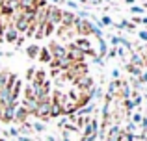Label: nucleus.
Returning a JSON list of instances; mask_svg holds the SVG:
<instances>
[{
	"label": "nucleus",
	"instance_id": "f257e3e1",
	"mask_svg": "<svg viewBox=\"0 0 147 141\" xmlns=\"http://www.w3.org/2000/svg\"><path fill=\"white\" fill-rule=\"evenodd\" d=\"M50 97H45V98H37V108H36V115L43 121H49V113H50Z\"/></svg>",
	"mask_w": 147,
	"mask_h": 141
},
{
	"label": "nucleus",
	"instance_id": "f03ea898",
	"mask_svg": "<svg viewBox=\"0 0 147 141\" xmlns=\"http://www.w3.org/2000/svg\"><path fill=\"white\" fill-rule=\"evenodd\" d=\"M75 86L78 87V89H82L84 93H88V91H90L95 84H93V80H91L90 74H82V76H78V78L75 80Z\"/></svg>",
	"mask_w": 147,
	"mask_h": 141
},
{
	"label": "nucleus",
	"instance_id": "7ed1b4c3",
	"mask_svg": "<svg viewBox=\"0 0 147 141\" xmlns=\"http://www.w3.org/2000/svg\"><path fill=\"white\" fill-rule=\"evenodd\" d=\"M47 48H49L50 56H52V59H60V58H65V56H67V48L60 43H50Z\"/></svg>",
	"mask_w": 147,
	"mask_h": 141
},
{
	"label": "nucleus",
	"instance_id": "20e7f679",
	"mask_svg": "<svg viewBox=\"0 0 147 141\" xmlns=\"http://www.w3.org/2000/svg\"><path fill=\"white\" fill-rule=\"evenodd\" d=\"M60 19H61V9H58L56 6H47V22L60 26Z\"/></svg>",
	"mask_w": 147,
	"mask_h": 141
},
{
	"label": "nucleus",
	"instance_id": "39448f33",
	"mask_svg": "<svg viewBox=\"0 0 147 141\" xmlns=\"http://www.w3.org/2000/svg\"><path fill=\"white\" fill-rule=\"evenodd\" d=\"M67 56L73 59V61H84V58H86V54H84L80 48H76L75 45H69L67 47Z\"/></svg>",
	"mask_w": 147,
	"mask_h": 141
},
{
	"label": "nucleus",
	"instance_id": "423d86ee",
	"mask_svg": "<svg viewBox=\"0 0 147 141\" xmlns=\"http://www.w3.org/2000/svg\"><path fill=\"white\" fill-rule=\"evenodd\" d=\"M119 86H121V80H112V82H110L108 91H106V102L114 100V97L117 95V91H119Z\"/></svg>",
	"mask_w": 147,
	"mask_h": 141
},
{
	"label": "nucleus",
	"instance_id": "0eeeda50",
	"mask_svg": "<svg viewBox=\"0 0 147 141\" xmlns=\"http://www.w3.org/2000/svg\"><path fill=\"white\" fill-rule=\"evenodd\" d=\"M2 39H6V43H15V41L19 39V32L13 28V26H7L6 30H4V33H2Z\"/></svg>",
	"mask_w": 147,
	"mask_h": 141
},
{
	"label": "nucleus",
	"instance_id": "6e6552de",
	"mask_svg": "<svg viewBox=\"0 0 147 141\" xmlns=\"http://www.w3.org/2000/svg\"><path fill=\"white\" fill-rule=\"evenodd\" d=\"M22 108L26 110L28 113H36V108H37V98L36 97H24L22 98Z\"/></svg>",
	"mask_w": 147,
	"mask_h": 141
},
{
	"label": "nucleus",
	"instance_id": "1a4fd4ad",
	"mask_svg": "<svg viewBox=\"0 0 147 141\" xmlns=\"http://www.w3.org/2000/svg\"><path fill=\"white\" fill-rule=\"evenodd\" d=\"M76 15L75 13H69V11H61V19H60V26H63V28H71L73 21H75Z\"/></svg>",
	"mask_w": 147,
	"mask_h": 141
},
{
	"label": "nucleus",
	"instance_id": "9d476101",
	"mask_svg": "<svg viewBox=\"0 0 147 141\" xmlns=\"http://www.w3.org/2000/svg\"><path fill=\"white\" fill-rule=\"evenodd\" d=\"M97 130H99V123L95 119H91L90 123L88 124H84V138H86V136H91V134H97Z\"/></svg>",
	"mask_w": 147,
	"mask_h": 141
},
{
	"label": "nucleus",
	"instance_id": "9b49d317",
	"mask_svg": "<svg viewBox=\"0 0 147 141\" xmlns=\"http://www.w3.org/2000/svg\"><path fill=\"white\" fill-rule=\"evenodd\" d=\"M60 115H63L61 104H60V102H56V100L52 98V100H50V113H49V117H60Z\"/></svg>",
	"mask_w": 147,
	"mask_h": 141
},
{
	"label": "nucleus",
	"instance_id": "f8f14e48",
	"mask_svg": "<svg viewBox=\"0 0 147 141\" xmlns=\"http://www.w3.org/2000/svg\"><path fill=\"white\" fill-rule=\"evenodd\" d=\"M30 113L26 112L22 106H17V110H15V115H13V121H19V123H24L26 117H28Z\"/></svg>",
	"mask_w": 147,
	"mask_h": 141
},
{
	"label": "nucleus",
	"instance_id": "ddd939ff",
	"mask_svg": "<svg viewBox=\"0 0 147 141\" xmlns=\"http://www.w3.org/2000/svg\"><path fill=\"white\" fill-rule=\"evenodd\" d=\"M21 91H22V84H21V80L17 78V82H15L13 87H11V102H17L19 95H21Z\"/></svg>",
	"mask_w": 147,
	"mask_h": 141
},
{
	"label": "nucleus",
	"instance_id": "4468645a",
	"mask_svg": "<svg viewBox=\"0 0 147 141\" xmlns=\"http://www.w3.org/2000/svg\"><path fill=\"white\" fill-rule=\"evenodd\" d=\"M130 65H134V67H144V56L142 54H138V52H132V56H130Z\"/></svg>",
	"mask_w": 147,
	"mask_h": 141
},
{
	"label": "nucleus",
	"instance_id": "2eb2a0df",
	"mask_svg": "<svg viewBox=\"0 0 147 141\" xmlns=\"http://www.w3.org/2000/svg\"><path fill=\"white\" fill-rule=\"evenodd\" d=\"M19 9H37L36 0H19Z\"/></svg>",
	"mask_w": 147,
	"mask_h": 141
},
{
	"label": "nucleus",
	"instance_id": "dca6fc26",
	"mask_svg": "<svg viewBox=\"0 0 147 141\" xmlns=\"http://www.w3.org/2000/svg\"><path fill=\"white\" fill-rule=\"evenodd\" d=\"M37 58H39L43 63H50V61H52V56H50V52H49L47 47L39 48V56H37Z\"/></svg>",
	"mask_w": 147,
	"mask_h": 141
},
{
	"label": "nucleus",
	"instance_id": "f3484780",
	"mask_svg": "<svg viewBox=\"0 0 147 141\" xmlns=\"http://www.w3.org/2000/svg\"><path fill=\"white\" fill-rule=\"evenodd\" d=\"M39 45H30L28 48H26V56H28L30 59H36L37 56H39Z\"/></svg>",
	"mask_w": 147,
	"mask_h": 141
},
{
	"label": "nucleus",
	"instance_id": "a211bd4d",
	"mask_svg": "<svg viewBox=\"0 0 147 141\" xmlns=\"http://www.w3.org/2000/svg\"><path fill=\"white\" fill-rule=\"evenodd\" d=\"M93 108H95V104H93V102H90V104L82 106V108L76 112V115H82V117H84V115H90V113L93 112Z\"/></svg>",
	"mask_w": 147,
	"mask_h": 141
},
{
	"label": "nucleus",
	"instance_id": "6ab92c4d",
	"mask_svg": "<svg viewBox=\"0 0 147 141\" xmlns=\"http://www.w3.org/2000/svg\"><path fill=\"white\" fill-rule=\"evenodd\" d=\"M41 30H43V37H49L54 33V24H50V22H45V24H41Z\"/></svg>",
	"mask_w": 147,
	"mask_h": 141
},
{
	"label": "nucleus",
	"instance_id": "aec40b11",
	"mask_svg": "<svg viewBox=\"0 0 147 141\" xmlns=\"http://www.w3.org/2000/svg\"><path fill=\"white\" fill-rule=\"evenodd\" d=\"M106 52H108V43L104 41V37H100L99 39V54H100V58L106 56Z\"/></svg>",
	"mask_w": 147,
	"mask_h": 141
},
{
	"label": "nucleus",
	"instance_id": "412c9836",
	"mask_svg": "<svg viewBox=\"0 0 147 141\" xmlns=\"http://www.w3.org/2000/svg\"><path fill=\"white\" fill-rule=\"evenodd\" d=\"M2 6L9 7L11 11H17V9H19V0H4V4H2Z\"/></svg>",
	"mask_w": 147,
	"mask_h": 141
},
{
	"label": "nucleus",
	"instance_id": "4be33fe9",
	"mask_svg": "<svg viewBox=\"0 0 147 141\" xmlns=\"http://www.w3.org/2000/svg\"><path fill=\"white\" fill-rule=\"evenodd\" d=\"M45 80H47V74H45V71H36V74H34V82L43 84Z\"/></svg>",
	"mask_w": 147,
	"mask_h": 141
},
{
	"label": "nucleus",
	"instance_id": "5701e85b",
	"mask_svg": "<svg viewBox=\"0 0 147 141\" xmlns=\"http://www.w3.org/2000/svg\"><path fill=\"white\" fill-rule=\"evenodd\" d=\"M121 95H123V98H129L130 97V87H129V84L127 82H121Z\"/></svg>",
	"mask_w": 147,
	"mask_h": 141
},
{
	"label": "nucleus",
	"instance_id": "b1692460",
	"mask_svg": "<svg viewBox=\"0 0 147 141\" xmlns=\"http://www.w3.org/2000/svg\"><path fill=\"white\" fill-rule=\"evenodd\" d=\"M127 71L130 72V76H140L142 74V69H140V67H134V65H130V63H127Z\"/></svg>",
	"mask_w": 147,
	"mask_h": 141
},
{
	"label": "nucleus",
	"instance_id": "393cba45",
	"mask_svg": "<svg viewBox=\"0 0 147 141\" xmlns=\"http://www.w3.org/2000/svg\"><path fill=\"white\" fill-rule=\"evenodd\" d=\"M7 76H9V72H7V71H0V87H4V86H6Z\"/></svg>",
	"mask_w": 147,
	"mask_h": 141
},
{
	"label": "nucleus",
	"instance_id": "a878e982",
	"mask_svg": "<svg viewBox=\"0 0 147 141\" xmlns=\"http://www.w3.org/2000/svg\"><path fill=\"white\" fill-rule=\"evenodd\" d=\"M119 24H121V28H123V30H130V32L136 28V26H134V22H129V21H121Z\"/></svg>",
	"mask_w": 147,
	"mask_h": 141
},
{
	"label": "nucleus",
	"instance_id": "bb28decb",
	"mask_svg": "<svg viewBox=\"0 0 147 141\" xmlns=\"http://www.w3.org/2000/svg\"><path fill=\"white\" fill-rule=\"evenodd\" d=\"M110 45H112L114 48H117L119 45H121V37H119V35H112V37H110Z\"/></svg>",
	"mask_w": 147,
	"mask_h": 141
},
{
	"label": "nucleus",
	"instance_id": "cd10ccee",
	"mask_svg": "<svg viewBox=\"0 0 147 141\" xmlns=\"http://www.w3.org/2000/svg\"><path fill=\"white\" fill-rule=\"evenodd\" d=\"M99 21H100V24H102V26H112V24H114V21H112V19L108 17V15H104V17H100Z\"/></svg>",
	"mask_w": 147,
	"mask_h": 141
},
{
	"label": "nucleus",
	"instance_id": "c85d7f7f",
	"mask_svg": "<svg viewBox=\"0 0 147 141\" xmlns=\"http://www.w3.org/2000/svg\"><path fill=\"white\" fill-rule=\"evenodd\" d=\"M123 102H125V108L129 110V112H132V110L136 108V102H134V100H130V98H125Z\"/></svg>",
	"mask_w": 147,
	"mask_h": 141
},
{
	"label": "nucleus",
	"instance_id": "c756f323",
	"mask_svg": "<svg viewBox=\"0 0 147 141\" xmlns=\"http://www.w3.org/2000/svg\"><path fill=\"white\" fill-rule=\"evenodd\" d=\"M32 128H34L36 132H45V124L41 123V121H37V123H34V124H32Z\"/></svg>",
	"mask_w": 147,
	"mask_h": 141
},
{
	"label": "nucleus",
	"instance_id": "7c9ffc66",
	"mask_svg": "<svg viewBox=\"0 0 147 141\" xmlns=\"http://www.w3.org/2000/svg\"><path fill=\"white\" fill-rule=\"evenodd\" d=\"M125 132H127V134H134V132H136V123H132V121H130V123L127 124Z\"/></svg>",
	"mask_w": 147,
	"mask_h": 141
},
{
	"label": "nucleus",
	"instance_id": "2f4dec72",
	"mask_svg": "<svg viewBox=\"0 0 147 141\" xmlns=\"http://www.w3.org/2000/svg\"><path fill=\"white\" fill-rule=\"evenodd\" d=\"M130 13L140 15V13H144V7H140V6H130Z\"/></svg>",
	"mask_w": 147,
	"mask_h": 141
},
{
	"label": "nucleus",
	"instance_id": "473e14b6",
	"mask_svg": "<svg viewBox=\"0 0 147 141\" xmlns=\"http://www.w3.org/2000/svg\"><path fill=\"white\" fill-rule=\"evenodd\" d=\"M123 139H125V141H136L138 136L136 134H127V132H125V134H123Z\"/></svg>",
	"mask_w": 147,
	"mask_h": 141
},
{
	"label": "nucleus",
	"instance_id": "72a5a7b5",
	"mask_svg": "<svg viewBox=\"0 0 147 141\" xmlns=\"http://www.w3.org/2000/svg\"><path fill=\"white\" fill-rule=\"evenodd\" d=\"M4 134H6V136H11V138H17V136H19V130H17V128H9V130H6Z\"/></svg>",
	"mask_w": 147,
	"mask_h": 141
},
{
	"label": "nucleus",
	"instance_id": "f704fd0d",
	"mask_svg": "<svg viewBox=\"0 0 147 141\" xmlns=\"http://www.w3.org/2000/svg\"><path fill=\"white\" fill-rule=\"evenodd\" d=\"M132 87H134V89H138V91H140V89H144V84H142L140 80H134V82H132Z\"/></svg>",
	"mask_w": 147,
	"mask_h": 141
},
{
	"label": "nucleus",
	"instance_id": "c9c22d12",
	"mask_svg": "<svg viewBox=\"0 0 147 141\" xmlns=\"http://www.w3.org/2000/svg\"><path fill=\"white\" fill-rule=\"evenodd\" d=\"M142 119H144L142 113H134V115H132V123H142Z\"/></svg>",
	"mask_w": 147,
	"mask_h": 141
},
{
	"label": "nucleus",
	"instance_id": "e433bc0d",
	"mask_svg": "<svg viewBox=\"0 0 147 141\" xmlns=\"http://www.w3.org/2000/svg\"><path fill=\"white\" fill-rule=\"evenodd\" d=\"M93 61H95V65H100V67L104 65V59L100 58V56H95V58H93Z\"/></svg>",
	"mask_w": 147,
	"mask_h": 141
},
{
	"label": "nucleus",
	"instance_id": "4c0bfd02",
	"mask_svg": "<svg viewBox=\"0 0 147 141\" xmlns=\"http://www.w3.org/2000/svg\"><path fill=\"white\" fill-rule=\"evenodd\" d=\"M34 74H36V69H34V67H30V69H28V72H26L28 80H34Z\"/></svg>",
	"mask_w": 147,
	"mask_h": 141
},
{
	"label": "nucleus",
	"instance_id": "58836bf2",
	"mask_svg": "<svg viewBox=\"0 0 147 141\" xmlns=\"http://www.w3.org/2000/svg\"><path fill=\"white\" fill-rule=\"evenodd\" d=\"M115 54L119 56V58H125V54H127V50L125 48H115Z\"/></svg>",
	"mask_w": 147,
	"mask_h": 141
},
{
	"label": "nucleus",
	"instance_id": "ea45409f",
	"mask_svg": "<svg viewBox=\"0 0 147 141\" xmlns=\"http://www.w3.org/2000/svg\"><path fill=\"white\" fill-rule=\"evenodd\" d=\"M65 4H67V6L71 7V9H78V4H76V2H73V0H67Z\"/></svg>",
	"mask_w": 147,
	"mask_h": 141
},
{
	"label": "nucleus",
	"instance_id": "a19ab883",
	"mask_svg": "<svg viewBox=\"0 0 147 141\" xmlns=\"http://www.w3.org/2000/svg\"><path fill=\"white\" fill-rule=\"evenodd\" d=\"M138 80H140L142 84H145V82H147V71H145V72H142V74L138 76Z\"/></svg>",
	"mask_w": 147,
	"mask_h": 141
},
{
	"label": "nucleus",
	"instance_id": "79ce46f5",
	"mask_svg": "<svg viewBox=\"0 0 147 141\" xmlns=\"http://www.w3.org/2000/svg\"><path fill=\"white\" fill-rule=\"evenodd\" d=\"M112 78H114V80H119V69H114V71H112Z\"/></svg>",
	"mask_w": 147,
	"mask_h": 141
},
{
	"label": "nucleus",
	"instance_id": "37998d69",
	"mask_svg": "<svg viewBox=\"0 0 147 141\" xmlns=\"http://www.w3.org/2000/svg\"><path fill=\"white\" fill-rule=\"evenodd\" d=\"M97 139V134H91V136H86V138H84V141H95Z\"/></svg>",
	"mask_w": 147,
	"mask_h": 141
},
{
	"label": "nucleus",
	"instance_id": "c03bdc74",
	"mask_svg": "<svg viewBox=\"0 0 147 141\" xmlns=\"http://www.w3.org/2000/svg\"><path fill=\"white\" fill-rule=\"evenodd\" d=\"M138 35H140V39H142V41H147V32H145V30H144V32H140Z\"/></svg>",
	"mask_w": 147,
	"mask_h": 141
},
{
	"label": "nucleus",
	"instance_id": "a18cd8bd",
	"mask_svg": "<svg viewBox=\"0 0 147 141\" xmlns=\"http://www.w3.org/2000/svg\"><path fill=\"white\" fill-rule=\"evenodd\" d=\"M142 128H144V134H145V132H147V119H142Z\"/></svg>",
	"mask_w": 147,
	"mask_h": 141
},
{
	"label": "nucleus",
	"instance_id": "49530a36",
	"mask_svg": "<svg viewBox=\"0 0 147 141\" xmlns=\"http://www.w3.org/2000/svg\"><path fill=\"white\" fill-rule=\"evenodd\" d=\"M17 139H19V141H32L28 136H17Z\"/></svg>",
	"mask_w": 147,
	"mask_h": 141
},
{
	"label": "nucleus",
	"instance_id": "de8ad7c7",
	"mask_svg": "<svg viewBox=\"0 0 147 141\" xmlns=\"http://www.w3.org/2000/svg\"><path fill=\"white\" fill-rule=\"evenodd\" d=\"M88 4H93V6H100V4H102V2H100V0H90V2H88Z\"/></svg>",
	"mask_w": 147,
	"mask_h": 141
},
{
	"label": "nucleus",
	"instance_id": "09e8293b",
	"mask_svg": "<svg viewBox=\"0 0 147 141\" xmlns=\"http://www.w3.org/2000/svg\"><path fill=\"white\" fill-rule=\"evenodd\" d=\"M63 141H71V139H69V130L63 132Z\"/></svg>",
	"mask_w": 147,
	"mask_h": 141
},
{
	"label": "nucleus",
	"instance_id": "8fccbe9b",
	"mask_svg": "<svg viewBox=\"0 0 147 141\" xmlns=\"http://www.w3.org/2000/svg\"><path fill=\"white\" fill-rule=\"evenodd\" d=\"M125 4H129V6H132V4H134V0H125Z\"/></svg>",
	"mask_w": 147,
	"mask_h": 141
},
{
	"label": "nucleus",
	"instance_id": "3c124183",
	"mask_svg": "<svg viewBox=\"0 0 147 141\" xmlns=\"http://www.w3.org/2000/svg\"><path fill=\"white\" fill-rule=\"evenodd\" d=\"M142 24H147V17H142Z\"/></svg>",
	"mask_w": 147,
	"mask_h": 141
},
{
	"label": "nucleus",
	"instance_id": "603ef678",
	"mask_svg": "<svg viewBox=\"0 0 147 141\" xmlns=\"http://www.w3.org/2000/svg\"><path fill=\"white\" fill-rule=\"evenodd\" d=\"M45 141H56V139H54V138H52V136H49V138H47V139H45Z\"/></svg>",
	"mask_w": 147,
	"mask_h": 141
},
{
	"label": "nucleus",
	"instance_id": "864d4df0",
	"mask_svg": "<svg viewBox=\"0 0 147 141\" xmlns=\"http://www.w3.org/2000/svg\"><path fill=\"white\" fill-rule=\"evenodd\" d=\"M78 2H80V4H88V2H90V0H78Z\"/></svg>",
	"mask_w": 147,
	"mask_h": 141
},
{
	"label": "nucleus",
	"instance_id": "5fc2aeb1",
	"mask_svg": "<svg viewBox=\"0 0 147 141\" xmlns=\"http://www.w3.org/2000/svg\"><path fill=\"white\" fill-rule=\"evenodd\" d=\"M144 65H147V58H144Z\"/></svg>",
	"mask_w": 147,
	"mask_h": 141
},
{
	"label": "nucleus",
	"instance_id": "6e6d98bb",
	"mask_svg": "<svg viewBox=\"0 0 147 141\" xmlns=\"http://www.w3.org/2000/svg\"><path fill=\"white\" fill-rule=\"evenodd\" d=\"M144 9H147V2H145V4H144Z\"/></svg>",
	"mask_w": 147,
	"mask_h": 141
},
{
	"label": "nucleus",
	"instance_id": "4d7b16f0",
	"mask_svg": "<svg viewBox=\"0 0 147 141\" xmlns=\"http://www.w3.org/2000/svg\"><path fill=\"white\" fill-rule=\"evenodd\" d=\"M100 2H112V0H100Z\"/></svg>",
	"mask_w": 147,
	"mask_h": 141
},
{
	"label": "nucleus",
	"instance_id": "13d9d810",
	"mask_svg": "<svg viewBox=\"0 0 147 141\" xmlns=\"http://www.w3.org/2000/svg\"><path fill=\"white\" fill-rule=\"evenodd\" d=\"M50 2H56V4H58V2H60V0H50Z\"/></svg>",
	"mask_w": 147,
	"mask_h": 141
},
{
	"label": "nucleus",
	"instance_id": "bf43d9fd",
	"mask_svg": "<svg viewBox=\"0 0 147 141\" xmlns=\"http://www.w3.org/2000/svg\"><path fill=\"white\" fill-rule=\"evenodd\" d=\"M2 4H4V0H0V7H2Z\"/></svg>",
	"mask_w": 147,
	"mask_h": 141
},
{
	"label": "nucleus",
	"instance_id": "052dcab7",
	"mask_svg": "<svg viewBox=\"0 0 147 141\" xmlns=\"http://www.w3.org/2000/svg\"><path fill=\"white\" fill-rule=\"evenodd\" d=\"M0 71H2V65H0Z\"/></svg>",
	"mask_w": 147,
	"mask_h": 141
},
{
	"label": "nucleus",
	"instance_id": "680f3d73",
	"mask_svg": "<svg viewBox=\"0 0 147 141\" xmlns=\"http://www.w3.org/2000/svg\"><path fill=\"white\" fill-rule=\"evenodd\" d=\"M145 95H147V89H145Z\"/></svg>",
	"mask_w": 147,
	"mask_h": 141
},
{
	"label": "nucleus",
	"instance_id": "e2e57ef3",
	"mask_svg": "<svg viewBox=\"0 0 147 141\" xmlns=\"http://www.w3.org/2000/svg\"><path fill=\"white\" fill-rule=\"evenodd\" d=\"M136 141H142V139H136Z\"/></svg>",
	"mask_w": 147,
	"mask_h": 141
},
{
	"label": "nucleus",
	"instance_id": "0e129e2a",
	"mask_svg": "<svg viewBox=\"0 0 147 141\" xmlns=\"http://www.w3.org/2000/svg\"><path fill=\"white\" fill-rule=\"evenodd\" d=\"M0 141H4V139H0Z\"/></svg>",
	"mask_w": 147,
	"mask_h": 141
}]
</instances>
